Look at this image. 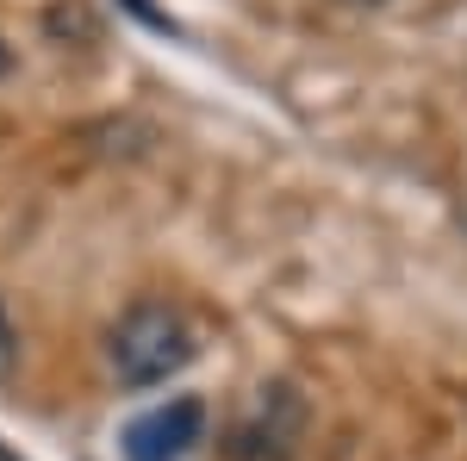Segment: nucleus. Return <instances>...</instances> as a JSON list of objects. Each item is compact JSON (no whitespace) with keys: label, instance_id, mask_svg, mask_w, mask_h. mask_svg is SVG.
Masks as SVG:
<instances>
[{"label":"nucleus","instance_id":"1","mask_svg":"<svg viewBox=\"0 0 467 461\" xmlns=\"http://www.w3.org/2000/svg\"><path fill=\"white\" fill-rule=\"evenodd\" d=\"M107 361L119 387H162L193 361V330L181 319V306L144 299L107 330Z\"/></svg>","mask_w":467,"mask_h":461},{"label":"nucleus","instance_id":"2","mask_svg":"<svg viewBox=\"0 0 467 461\" xmlns=\"http://www.w3.org/2000/svg\"><path fill=\"white\" fill-rule=\"evenodd\" d=\"M200 436H206V405L200 399H169L144 418H131L119 449H125V461H187Z\"/></svg>","mask_w":467,"mask_h":461},{"label":"nucleus","instance_id":"3","mask_svg":"<svg viewBox=\"0 0 467 461\" xmlns=\"http://www.w3.org/2000/svg\"><path fill=\"white\" fill-rule=\"evenodd\" d=\"M19 361V330H13V319H6V299H0V374Z\"/></svg>","mask_w":467,"mask_h":461},{"label":"nucleus","instance_id":"4","mask_svg":"<svg viewBox=\"0 0 467 461\" xmlns=\"http://www.w3.org/2000/svg\"><path fill=\"white\" fill-rule=\"evenodd\" d=\"M0 75H6V44H0Z\"/></svg>","mask_w":467,"mask_h":461},{"label":"nucleus","instance_id":"5","mask_svg":"<svg viewBox=\"0 0 467 461\" xmlns=\"http://www.w3.org/2000/svg\"><path fill=\"white\" fill-rule=\"evenodd\" d=\"M0 461H19V456H6V449H0Z\"/></svg>","mask_w":467,"mask_h":461}]
</instances>
